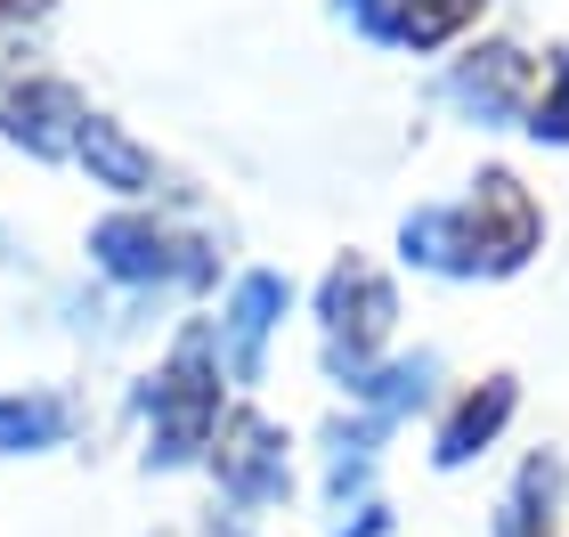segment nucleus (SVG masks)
Masks as SVG:
<instances>
[{"label":"nucleus","instance_id":"f257e3e1","mask_svg":"<svg viewBox=\"0 0 569 537\" xmlns=\"http://www.w3.org/2000/svg\"><path fill=\"white\" fill-rule=\"evenodd\" d=\"M382 326H391V286L367 261H342L326 277V335H333V367L350 375V391L367 375V350L382 342Z\"/></svg>","mask_w":569,"mask_h":537},{"label":"nucleus","instance_id":"f03ea898","mask_svg":"<svg viewBox=\"0 0 569 537\" xmlns=\"http://www.w3.org/2000/svg\"><path fill=\"white\" fill-rule=\"evenodd\" d=\"M212 382H203V335L179 350V367L154 382V465H179V456H196L203 448V431H212Z\"/></svg>","mask_w":569,"mask_h":537},{"label":"nucleus","instance_id":"7ed1b4c3","mask_svg":"<svg viewBox=\"0 0 569 537\" xmlns=\"http://www.w3.org/2000/svg\"><path fill=\"white\" fill-rule=\"evenodd\" d=\"M463 228H472V252H488L497 269H512V261L537 245V203L521 196V179L488 171V179H480V203L463 212Z\"/></svg>","mask_w":569,"mask_h":537},{"label":"nucleus","instance_id":"20e7f679","mask_svg":"<svg viewBox=\"0 0 569 537\" xmlns=\"http://www.w3.org/2000/svg\"><path fill=\"white\" fill-rule=\"evenodd\" d=\"M82 122H90V107L66 82H33V90L9 98V139H24L33 156H66V147L82 139Z\"/></svg>","mask_w":569,"mask_h":537},{"label":"nucleus","instance_id":"39448f33","mask_svg":"<svg viewBox=\"0 0 569 537\" xmlns=\"http://www.w3.org/2000/svg\"><path fill=\"white\" fill-rule=\"evenodd\" d=\"M277 310H284V277L252 269L244 286H237V301H228V375H237V382L261 375V342H269Z\"/></svg>","mask_w":569,"mask_h":537},{"label":"nucleus","instance_id":"423d86ee","mask_svg":"<svg viewBox=\"0 0 569 537\" xmlns=\"http://www.w3.org/2000/svg\"><path fill=\"white\" fill-rule=\"evenodd\" d=\"M220 480L237 489L244 505H261L284 489V448H277V431L261 416H237L228 424V448H220Z\"/></svg>","mask_w":569,"mask_h":537},{"label":"nucleus","instance_id":"0eeeda50","mask_svg":"<svg viewBox=\"0 0 569 537\" xmlns=\"http://www.w3.org/2000/svg\"><path fill=\"white\" fill-rule=\"evenodd\" d=\"M456 98H463L472 115H488V122L521 115V98H529V58H521V49H480V58H463V66H456Z\"/></svg>","mask_w":569,"mask_h":537},{"label":"nucleus","instance_id":"6e6552de","mask_svg":"<svg viewBox=\"0 0 569 537\" xmlns=\"http://www.w3.org/2000/svg\"><path fill=\"white\" fill-rule=\"evenodd\" d=\"M90 252H98V269H107V277H122V286H154V277H171V269H179V261H171V245L154 237L147 220H98Z\"/></svg>","mask_w":569,"mask_h":537},{"label":"nucleus","instance_id":"1a4fd4ad","mask_svg":"<svg viewBox=\"0 0 569 537\" xmlns=\"http://www.w3.org/2000/svg\"><path fill=\"white\" fill-rule=\"evenodd\" d=\"M73 156H82L98 179H107V188H122V196H147V188H154V156H147L131 131H122V122H107V115H90V122H82Z\"/></svg>","mask_w":569,"mask_h":537},{"label":"nucleus","instance_id":"9d476101","mask_svg":"<svg viewBox=\"0 0 569 537\" xmlns=\"http://www.w3.org/2000/svg\"><path fill=\"white\" fill-rule=\"evenodd\" d=\"M407 261H423V269H480V252H472V228H463V212H416L407 220Z\"/></svg>","mask_w":569,"mask_h":537},{"label":"nucleus","instance_id":"9b49d317","mask_svg":"<svg viewBox=\"0 0 569 537\" xmlns=\"http://www.w3.org/2000/svg\"><path fill=\"white\" fill-rule=\"evenodd\" d=\"M512 416V382H488L480 399H463V416L439 431V465H463V456H472L480 440H497V424Z\"/></svg>","mask_w":569,"mask_h":537},{"label":"nucleus","instance_id":"f8f14e48","mask_svg":"<svg viewBox=\"0 0 569 537\" xmlns=\"http://www.w3.org/2000/svg\"><path fill=\"white\" fill-rule=\"evenodd\" d=\"M58 431H66V399H49V391H33V399H0V456L49 448Z\"/></svg>","mask_w":569,"mask_h":537},{"label":"nucleus","instance_id":"ddd939ff","mask_svg":"<svg viewBox=\"0 0 569 537\" xmlns=\"http://www.w3.org/2000/svg\"><path fill=\"white\" fill-rule=\"evenodd\" d=\"M480 0H407V33L399 41H416V49H431V41H448L463 17H472Z\"/></svg>","mask_w":569,"mask_h":537},{"label":"nucleus","instance_id":"4468645a","mask_svg":"<svg viewBox=\"0 0 569 537\" xmlns=\"http://www.w3.org/2000/svg\"><path fill=\"white\" fill-rule=\"evenodd\" d=\"M423 382H431V358H416V367H391V375H375V382H358V391L375 399V416L391 424L399 407H416L423 399Z\"/></svg>","mask_w":569,"mask_h":537},{"label":"nucleus","instance_id":"2eb2a0df","mask_svg":"<svg viewBox=\"0 0 569 537\" xmlns=\"http://www.w3.org/2000/svg\"><path fill=\"white\" fill-rule=\"evenodd\" d=\"M529 131L537 139H569V58L553 66V90L537 98V115H529Z\"/></svg>","mask_w":569,"mask_h":537},{"label":"nucleus","instance_id":"dca6fc26","mask_svg":"<svg viewBox=\"0 0 569 537\" xmlns=\"http://www.w3.org/2000/svg\"><path fill=\"white\" fill-rule=\"evenodd\" d=\"M342 9L367 24L375 41H399V33H407V0H342Z\"/></svg>","mask_w":569,"mask_h":537},{"label":"nucleus","instance_id":"f3484780","mask_svg":"<svg viewBox=\"0 0 569 537\" xmlns=\"http://www.w3.org/2000/svg\"><path fill=\"white\" fill-rule=\"evenodd\" d=\"M0 9H9V0H0Z\"/></svg>","mask_w":569,"mask_h":537}]
</instances>
